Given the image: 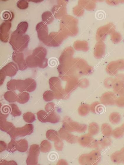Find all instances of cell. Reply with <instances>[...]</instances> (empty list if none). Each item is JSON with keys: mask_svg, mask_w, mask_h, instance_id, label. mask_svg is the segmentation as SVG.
Listing matches in <instances>:
<instances>
[{"mask_svg": "<svg viewBox=\"0 0 124 165\" xmlns=\"http://www.w3.org/2000/svg\"><path fill=\"white\" fill-rule=\"evenodd\" d=\"M0 127L2 131L6 132L10 136L13 135L16 128L12 123L7 122L5 120H1Z\"/></svg>", "mask_w": 124, "mask_h": 165, "instance_id": "cell-5", "label": "cell"}, {"mask_svg": "<svg viewBox=\"0 0 124 165\" xmlns=\"http://www.w3.org/2000/svg\"><path fill=\"white\" fill-rule=\"evenodd\" d=\"M12 139L8 144L7 150L10 153H14L17 151V141Z\"/></svg>", "mask_w": 124, "mask_h": 165, "instance_id": "cell-13", "label": "cell"}, {"mask_svg": "<svg viewBox=\"0 0 124 165\" xmlns=\"http://www.w3.org/2000/svg\"><path fill=\"white\" fill-rule=\"evenodd\" d=\"M11 107V113L14 116H20L22 114L19 108L17 105L14 104L10 105Z\"/></svg>", "mask_w": 124, "mask_h": 165, "instance_id": "cell-14", "label": "cell"}, {"mask_svg": "<svg viewBox=\"0 0 124 165\" xmlns=\"http://www.w3.org/2000/svg\"><path fill=\"white\" fill-rule=\"evenodd\" d=\"M38 37L42 41L45 40L48 36V30L46 24L43 22L39 23L36 27Z\"/></svg>", "mask_w": 124, "mask_h": 165, "instance_id": "cell-4", "label": "cell"}, {"mask_svg": "<svg viewBox=\"0 0 124 165\" xmlns=\"http://www.w3.org/2000/svg\"><path fill=\"white\" fill-rule=\"evenodd\" d=\"M56 131L53 130H49L46 133V137L49 140L52 141H55L56 139V137L55 136H56L57 134Z\"/></svg>", "mask_w": 124, "mask_h": 165, "instance_id": "cell-17", "label": "cell"}, {"mask_svg": "<svg viewBox=\"0 0 124 165\" xmlns=\"http://www.w3.org/2000/svg\"><path fill=\"white\" fill-rule=\"evenodd\" d=\"M58 122V118L54 113H52L48 114V122L55 123Z\"/></svg>", "mask_w": 124, "mask_h": 165, "instance_id": "cell-16", "label": "cell"}, {"mask_svg": "<svg viewBox=\"0 0 124 165\" xmlns=\"http://www.w3.org/2000/svg\"><path fill=\"white\" fill-rule=\"evenodd\" d=\"M4 98L8 101L12 103L17 101L18 96L14 92H8L5 94Z\"/></svg>", "mask_w": 124, "mask_h": 165, "instance_id": "cell-7", "label": "cell"}, {"mask_svg": "<svg viewBox=\"0 0 124 165\" xmlns=\"http://www.w3.org/2000/svg\"><path fill=\"white\" fill-rule=\"evenodd\" d=\"M28 143L25 139L17 141V150L21 152H25L28 149Z\"/></svg>", "mask_w": 124, "mask_h": 165, "instance_id": "cell-6", "label": "cell"}, {"mask_svg": "<svg viewBox=\"0 0 124 165\" xmlns=\"http://www.w3.org/2000/svg\"><path fill=\"white\" fill-rule=\"evenodd\" d=\"M33 130L34 126L32 124H27L22 128H15V138L17 136L22 137L29 135L33 132Z\"/></svg>", "mask_w": 124, "mask_h": 165, "instance_id": "cell-3", "label": "cell"}, {"mask_svg": "<svg viewBox=\"0 0 124 165\" xmlns=\"http://www.w3.org/2000/svg\"><path fill=\"white\" fill-rule=\"evenodd\" d=\"M2 19L6 21H11L13 19L12 13L9 11H5L2 15Z\"/></svg>", "mask_w": 124, "mask_h": 165, "instance_id": "cell-15", "label": "cell"}, {"mask_svg": "<svg viewBox=\"0 0 124 165\" xmlns=\"http://www.w3.org/2000/svg\"><path fill=\"white\" fill-rule=\"evenodd\" d=\"M29 94L28 93L24 92L22 93L18 96L17 101L20 104H25L29 100Z\"/></svg>", "mask_w": 124, "mask_h": 165, "instance_id": "cell-8", "label": "cell"}, {"mask_svg": "<svg viewBox=\"0 0 124 165\" xmlns=\"http://www.w3.org/2000/svg\"><path fill=\"white\" fill-rule=\"evenodd\" d=\"M1 165H17V164L14 161H7L3 160L1 161Z\"/></svg>", "mask_w": 124, "mask_h": 165, "instance_id": "cell-18", "label": "cell"}, {"mask_svg": "<svg viewBox=\"0 0 124 165\" xmlns=\"http://www.w3.org/2000/svg\"><path fill=\"white\" fill-rule=\"evenodd\" d=\"M23 118L26 122L28 123H33L36 120L35 115L31 112L25 113L23 116Z\"/></svg>", "mask_w": 124, "mask_h": 165, "instance_id": "cell-11", "label": "cell"}, {"mask_svg": "<svg viewBox=\"0 0 124 165\" xmlns=\"http://www.w3.org/2000/svg\"><path fill=\"white\" fill-rule=\"evenodd\" d=\"M29 41L28 36L27 35H24L23 34L18 32L16 30L12 34L10 39V43L13 48L16 47L15 49H17L18 47L19 50V47H20V50H22V47L24 50L27 47Z\"/></svg>", "mask_w": 124, "mask_h": 165, "instance_id": "cell-1", "label": "cell"}, {"mask_svg": "<svg viewBox=\"0 0 124 165\" xmlns=\"http://www.w3.org/2000/svg\"><path fill=\"white\" fill-rule=\"evenodd\" d=\"M51 147L50 143L46 140L43 141L40 144V149L41 151L43 153L49 152L50 150Z\"/></svg>", "mask_w": 124, "mask_h": 165, "instance_id": "cell-9", "label": "cell"}, {"mask_svg": "<svg viewBox=\"0 0 124 165\" xmlns=\"http://www.w3.org/2000/svg\"><path fill=\"white\" fill-rule=\"evenodd\" d=\"M28 27V23L26 22H23L19 24L16 30L18 32L24 34L26 32Z\"/></svg>", "mask_w": 124, "mask_h": 165, "instance_id": "cell-10", "label": "cell"}, {"mask_svg": "<svg viewBox=\"0 0 124 165\" xmlns=\"http://www.w3.org/2000/svg\"><path fill=\"white\" fill-rule=\"evenodd\" d=\"M48 114L43 111L37 113V118L42 123L48 122Z\"/></svg>", "mask_w": 124, "mask_h": 165, "instance_id": "cell-12", "label": "cell"}, {"mask_svg": "<svg viewBox=\"0 0 124 165\" xmlns=\"http://www.w3.org/2000/svg\"><path fill=\"white\" fill-rule=\"evenodd\" d=\"M7 145L6 143L3 141H1V152L5 151Z\"/></svg>", "mask_w": 124, "mask_h": 165, "instance_id": "cell-19", "label": "cell"}, {"mask_svg": "<svg viewBox=\"0 0 124 165\" xmlns=\"http://www.w3.org/2000/svg\"><path fill=\"white\" fill-rule=\"evenodd\" d=\"M40 148L39 145L34 144L30 147L29 156L26 160L27 165H36L38 162Z\"/></svg>", "mask_w": 124, "mask_h": 165, "instance_id": "cell-2", "label": "cell"}]
</instances>
